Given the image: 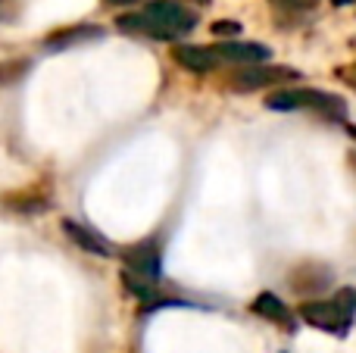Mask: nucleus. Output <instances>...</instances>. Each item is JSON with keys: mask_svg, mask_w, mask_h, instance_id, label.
Instances as JSON below:
<instances>
[{"mask_svg": "<svg viewBox=\"0 0 356 353\" xmlns=\"http://www.w3.org/2000/svg\"><path fill=\"white\" fill-rule=\"evenodd\" d=\"M194 25H197V16L188 6L175 3V0H150L141 13L119 19V28L144 31V35L160 38V41H175V38L188 35Z\"/></svg>", "mask_w": 356, "mask_h": 353, "instance_id": "1", "label": "nucleus"}, {"mask_svg": "<svg viewBox=\"0 0 356 353\" xmlns=\"http://www.w3.org/2000/svg\"><path fill=\"white\" fill-rule=\"evenodd\" d=\"M353 313H356V291H341L338 297L313 300V304L300 306L303 322L316 325V329H325V331H341V335L350 329Z\"/></svg>", "mask_w": 356, "mask_h": 353, "instance_id": "2", "label": "nucleus"}, {"mask_svg": "<svg viewBox=\"0 0 356 353\" xmlns=\"http://www.w3.org/2000/svg\"><path fill=\"white\" fill-rule=\"evenodd\" d=\"M269 110H319L325 116H344V104L325 91H282L266 100Z\"/></svg>", "mask_w": 356, "mask_h": 353, "instance_id": "3", "label": "nucleus"}, {"mask_svg": "<svg viewBox=\"0 0 356 353\" xmlns=\"http://www.w3.org/2000/svg\"><path fill=\"white\" fill-rule=\"evenodd\" d=\"M125 260H129V272L138 275V279H147V281L160 279V250H156L154 241L131 247L125 254Z\"/></svg>", "mask_w": 356, "mask_h": 353, "instance_id": "4", "label": "nucleus"}, {"mask_svg": "<svg viewBox=\"0 0 356 353\" xmlns=\"http://www.w3.org/2000/svg\"><path fill=\"white\" fill-rule=\"evenodd\" d=\"M284 79H297V72L278 69V66H266V69H244V72L234 75L232 85L238 88V91H257V88L275 85V81H284Z\"/></svg>", "mask_w": 356, "mask_h": 353, "instance_id": "5", "label": "nucleus"}, {"mask_svg": "<svg viewBox=\"0 0 356 353\" xmlns=\"http://www.w3.org/2000/svg\"><path fill=\"white\" fill-rule=\"evenodd\" d=\"M213 56L216 60H228V63H266L269 60V47L263 44H219L213 47Z\"/></svg>", "mask_w": 356, "mask_h": 353, "instance_id": "6", "label": "nucleus"}, {"mask_svg": "<svg viewBox=\"0 0 356 353\" xmlns=\"http://www.w3.org/2000/svg\"><path fill=\"white\" fill-rule=\"evenodd\" d=\"M175 63H178V66H184L188 72L203 75V72H213L219 60H216L213 50H207V47H197V44H181V47H175Z\"/></svg>", "mask_w": 356, "mask_h": 353, "instance_id": "7", "label": "nucleus"}, {"mask_svg": "<svg viewBox=\"0 0 356 353\" xmlns=\"http://www.w3.org/2000/svg\"><path fill=\"white\" fill-rule=\"evenodd\" d=\"M63 231H66L69 238H72L75 244H79L81 250H88V254H97V256H110V247H106V241H100L94 231H88V229H81L79 222H72V219H66L63 222Z\"/></svg>", "mask_w": 356, "mask_h": 353, "instance_id": "8", "label": "nucleus"}, {"mask_svg": "<svg viewBox=\"0 0 356 353\" xmlns=\"http://www.w3.org/2000/svg\"><path fill=\"white\" fill-rule=\"evenodd\" d=\"M253 313H259V316L272 319V322H278V325H291V310L275 294H259V297L253 300Z\"/></svg>", "mask_w": 356, "mask_h": 353, "instance_id": "9", "label": "nucleus"}, {"mask_svg": "<svg viewBox=\"0 0 356 353\" xmlns=\"http://www.w3.org/2000/svg\"><path fill=\"white\" fill-rule=\"evenodd\" d=\"M122 281H125V288H129L135 297H141V300H156V294H154V288L150 285H144L138 275H131V272H125L122 275Z\"/></svg>", "mask_w": 356, "mask_h": 353, "instance_id": "10", "label": "nucleus"}, {"mask_svg": "<svg viewBox=\"0 0 356 353\" xmlns=\"http://www.w3.org/2000/svg\"><path fill=\"white\" fill-rule=\"evenodd\" d=\"M85 35H97V28H79V31H66V35H56L47 41V47H66L69 41H79V38Z\"/></svg>", "mask_w": 356, "mask_h": 353, "instance_id": "11", "label": "nucleus"}, {"mask_svg": "<svg viewBox=\"0 0 356 353\" xmlns=\"http://www.w3.org/2000/svg\"><path fill=\"white\" fill-rule=\"evenodd\" d=\"M272 3L284 6V10H313L319 0H272Z\"/></svg>", "mask_w": 356, "mask_h": 353, "instance_id": "12", "label": "nucleus"}, {"mask_svg": "<svg viewBox=\"0 0 356 353\" xmlns=\"http://www.w3.org/2000/svg\"><path fill=\"white\" fill-rule=\"evenodd\" d=\"M213 31H216V35H238L241 25H238V22H216Z\"/></svg>", "mask_w": 356, "mask_h": 353, "instance_id": "13", "label": "nucleus"}, {"mask_svg": "<svg viewBox=\"0 0 356 353\" xmlns=\"http://www.w3.org/2000/svg\"><path fill=\"white\" fill-rule=\"evenodd\" d=\"M110 3H135V0H110Z\"/></svg>", "mask_w": 356, "mask_h": 353, "instance_id": "14", "label": "nucleus"}, {"mask_svg": "<svg viewBox=\"0 0 356 353\" xmlns=\"http://www.w3.org/2000/svg\"><path fill=\"white\" fill-rule=\"evenodd\" d=\"M334 3H338V6H344V3H353V0H334Z\"/></svg>", "mask_w": 356, "mask_h": 353, "instance_id": "15", "label": "nucleus"}, {"mask_svg": "<svg viewBox=\"0 0 356 353\" xmlns=\"http://www.w3.org/2000/svg\"><path fill=\"white\" fill-rule=\"evenodd\" d=\"M194 3H207V0H194Z\"/></svg>", "mask_w": 356, "mask_h": 353, "instance_id": "16", "label": "nucleus"}, {"mask_svg": "<svg viewBox=\"0 0 356 353\" xmlns=\"http://www.w3.org/2000/svg\"><path fill=\"white\" fill-rule=\"evenodd\" d=\"M353 85H356V81H353Z\"/></svg>", "mask_w": 356, "mask_h": 353, "instance_id": "17", "label": "nucleus"}]
</instances>
